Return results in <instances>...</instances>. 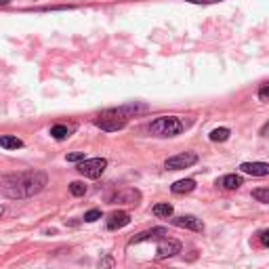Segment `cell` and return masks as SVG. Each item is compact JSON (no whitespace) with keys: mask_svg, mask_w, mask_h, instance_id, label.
Masks as SVG:
<instances>
[{"mask_svg":"<svg viewBox=\"0 0 269 269\" xmlns=\"http://www.w3.org/2000/svg\"><path fill=\"white\" fill-rule=\"evenodd\" d=\"M49 183V177L42 170H30L19 172V175H11L2 181V192L6 198H32L40 194Z\"/></svg>","mask_w":269,"mask_h":269,"instance_id":"1","label":"cell"},{"mask_svg":"<svg viewBox=\"0 0 269 269\" xmlns=\"http://www.w3.org/2000/svg\"><path fill=\"white\" fill-rule=\"evenodd\" d=\"M189 126V122H185L183 118L179 116H160L149 124V133L154 137H175V134L183 133Z\"/></svg>","mask_w":269,"mask_h":269,"instance_id":"2","label":"cell"},{"mask_svg":"<svg viewBox=\"0 0 269 269\" xmlns=\"http://www.w3.org/2000/svg\"><path fill=\"white\" fill-rule=\"evenodd\" d=\"M93 124L97 126V129L105 131V133H116V131H120V129H124V126H126V118L114 114L112 109H107L105 114H101V116L95 118Z\"/></svg>","mask_w":269,"mask_h":269,"instance_id":"3","label":"cell"},{"mask_svg":"<svg viewBox=\"0 0 269 269\" xmlns=\"http://www.w3.org/2000/svg\"><path fill=\"white\" fill-rule=\"evenodd\" d=\"M105 166H107L105 158H86V160H82L78 164V172L84 177H89V179H99L103 175Z\"/></svg>","mask_w":269,"mask_h":269,"instance_id":"4","label":"cell"},{"mask_svg":"<svg viewBox=\"0 0 269 269\" xmlns=\"http://www.w3.org/2000/svg\"><path fill=\"white\" fill-rule=\"evenodd\" d=\"M198 162V154L196 152H181L177 156L168 158V160L164 162V166L168 170H181V168H189V166H194Z\"/></svg>","mask_w":269,"mask_h":269,"instance_id":"5","label":"cell"},{"mask_svg":"<svg viewBox=\"0 0 269 269\" xmlns=\"http://www.w3.org/2000/svg\"><path fill=\"white\" fill-rule=\"evenodd\" d=\"M177 252H181V242L164 238V240H162L160 244H158L156 257H158V259H168V257H175Z\"/></svg>","mask_w":269,"mask_h":269,"instance_id":"6","label":"cell"},{"mask_svg":"<svg viewBox=\"0 0 269 269\" xmlns=\"http://www.w3.org/2000/svg\"><path fill=\"white\" fill-rule=\"evenodd\" d=\"M170 223L183 229H192V232H202L204 223L200 219H196L194 215H183V217H170Z\"/></svg>","mask_w":269,"mask_h":269,"instance_id":"7","label":"cell"},{"mask_svg":"<svg viewBox=\"0 0 269 269\" xmlns=\"http://www.w3.org/2000/svg\"><path fill=\"white\" fill-rule=\"evenodd\" d=\"M168 232H166L164 227H154V229H147V232H141L139 235H134L131 238L129 244H141V242H147V240H164Z\"/></svg>","mask_w":269,"mask_h":269,"instance_id":"8","label":"cell"},{"mask_svg":"<svg viewBox=\"0 0 269 269\" xmlns=\"http://www.w3.org/2000/svg\"><path fill=\"white\" fill-rule=\"evenodd\" d=\"M240 170L252 177H267L269 175V164L267 162H244L240 164Z\"/></svg>","mask_w":269,"mask_h":269,"instance_id":"9","label":"cell"},{"mask_svg":"<svg viewBox=\"0 0 269 269\" xmlns=\"http://www.w3.org/2000/svg\"><path fill=\"white\" fill-rule=\"evenodd\" d=\"M131 223V215L124 210H118V212H112V215L107 217V229H120L124 225Z\"/></svg>","mask_w":269,"mask_h":269,"instance_id":"10","label":"cell"},{"mask_svg":"<svg viewBox=\"0 0 269 269\" xmlns=\"http://www.w3.org/2000/svg\"><path fill=\"white\" fill-rule=\"evenodd\" d=\"M141 194L137 189H124V192H118L112 196V202H118V204H137L139 202Z\"/></svg>","mask_w":269,"mask_h":269,"instance_id":"11","label":"cell"},{"mask_svg":"<svg viewBox=\"0 0 269 269\" xmlns=\"http://www.w3.org/2000/svg\"><path fill=\"white\" fill-rule=\"evenodd\" d=\"M114 114L122 116V118H131V116H137V114H143L147 112L145 105H137V103H131V105H120V107H114L112 109Z\"/></svg>","mask_w":269,"mask_h":269,"instance_id":"12","label":"cell"},{"mask_svg":"<svg viewBox=\"0 0 269 269\" xmlns=\"http://www.w3.org/2000/svg\"><path fill=\"white\" fill-rule=\"evenodd\" d=\"M194 189H196V181L194 179H181V181H177V183L170 185V192L177 194V196L189 194V192H194Z\"/></svg>","mask_w":269,"mask_h":269,"instance_id":"13","label":"cell"},{"mask_svg":"<svg viewBox=\"0 0 269 269\" xmlns=\"http://www.w3.org/2000/svg\"><path fill=\"white\" fill-rule=\"evenodd\" d=\"M242 183H244V179L240 175H225L217 181V185H221L223 189H238L242 187Z\"/></svg>","mask_w":269,"mask_h":269,"instance_id":"14","label":"cell"},{"mask_svg":"<svg viewBox=\"0 0 269 269\" xmlns=\"http://www.w3.org/2000/svg\"><path fill=\"white\" fill-rule=\"evenodd\" d=\"M0 147H4V149H19V147H23V141L17 139V137H13V134H2V137H0Z\"/></svg>","mask_w":269,"mask_h":269,"instance_id":"15","label":"cell"},{"mask_svg":"<svg viewBox=\"0 0 269 269\" xmlns=\"http://www.w3.org/2000/svg\"><path fill=\"white\" fill-rule=\"evenodd\" d=\"M69 133H72V129H69V126H66V124H55L53 129H51V137L57 139V141H63V139L69 137Z\"/></svg>","mask_w":269,"mask_h":269,"instance_id":"16","label":"cell"},{"mask_svg":"<svg viewBox=\"0 0 269 269\" xmlns=\"http://www.w3.org/2000/svg\"><path fill=\"white\" fill-rule=\"evenodd\" d=\"M172 204H168V202H162V204H156L154 206V215L156 217H160V219H170L172 217Z\"/></svg>","mask_w":269,"mask_h":269,"instance_id":"17","label":"cell"},{"mask_svg":"<svg viewBox=\"0 0 269 269\" xmlns=\"http://www.w3.org/2000/svg\"><path fill=\"white\" fill-rule=\"evenodd\" d=\"M229 134H232V131L225 129V126H221V129H215L210 133V141H215V143H223V141L229 139Z\"/></svg>","mask_w":269,"mask_h":269,"instance_id":"18","label":"cell"},{"mask_svg":"<svg viewBox=\"0 0 269 269\" xmlns=\"http://www.w3.org/2000/svg\"><path fill=\"white\" fill-rule=\"evenodd\" d=\"M252 198H255L257 202L269 204V187H257L255 192H252Z\"/></svg>","mask_w":269,"mask_h":269,"instance_id":"19","label":"cell"},{"mask_svg":"<svg viewBox=\"0 0 269 269\" xmlns=\"http://www.w3.org/2000/svg\"><path fill=\"white\" fill-rule=\"evenodd\" d=\"M69 192H72V196H84L86 185L80 183V181H74V183H69Z\"/></svg>","mask_w":269,"mask_h":269,"instance_id":"20","label":"cell"},{"mask_svg":"<svg viewBox=\"0 0 269 269\" xmlns=\"http://www.w3.org/2000/svg\"><path fill=\"white\" fill-rule=\"evenodd\" d=\"M97 219H101V210H97V208H93V210H89V212L84 215L86 223H93V221H97Z\"/></svg>","mask_w":269,"mask_h":269,"instance_id":"21","label":"cell"},{"mask_svg":"<svg viewBox=\"0 0 269 269\" xmlns=\"http://www.w3.org/2000/svg\"><path fill=\"white\" fill-rule=\"evenodd\" d=\"M259 101L269 103V84H265V86H261V89H259Z\"/></svg>","mask_w":269,"mask_h":269,"instance_id":"22","label":"cell"},{"mask_svg":"<svg viewBox=\"0 0 269 269\" xmlns=\"http://www.w3.org/2000/svg\"><path fill=\"white\" fill-rule=\"evenodd\" d=\"M86 160L84 158V152H74V154H67V162H82Z\"/></svg>","mask_w":269,"mask_h":269,"instance_id":"23","label":"cell"},{"mask_svg":"<svg viewBox=\"0 0 269 269\" xmlns=\"http://www.w3.org/2000/svg\"><path fill=\"white\" fill-rule=\"evenodd\" d=\"M112 267H114V259H112V257H105V259L99 263V269H112Z\"/></svg>","mask_w":269,"mask_h":269,"instance_id":"24","label":"cell"},{"mask_svg":"<svg viewBox=\"0 0 269 269\" xmlns=\"http://www.w3.org/2000/svg\"><path fill=\"white\" fill-rule=\"evenodd\" d=\"M261 244H263V246H269V229L261 232Z\"/></svg>","mask_w":269,"mask_h":269,"instance_id":"25","label":"cell"},{"mask_svg":"<svg viewBox=\"0 0 269 269\" xmlns=\"http://www.w3.org/2000/svg\"><path fill=\"white\" fill-rule=\"evenodd\" d=\"M185 2H194V4H212V2H221V0H185Z\"/></svg>","mask_w":269,"mask_h":269,"instance_id":"26","label":"cell"},{"mask_svg":"<svg viewBox=\"0 0 269 269\" xmlns=\"http://www.w3.org/2000/svg\"><path fill=\"white\" fill-rule=\"evenodd\" d=\"M261 134H263V137H269V122L263 124V129H261Z\"/></svg>","mask_w":269,"mask_h":269,"instance_id":"27","label":"cell"},{"mask_svg":"<svg viewBox=\"0 0 269 269\" xmlns=\"http://www.w3.org/2000/svg\"><path fill=\"white\" fill-rule=\"evenodd\" d=\"M11 2V0H0V4H9Z\"/></svg>","mask_w":269,"mask_h":269,"instance_id":"28","label":"cell"},{"mask_svg":"<svg viewBox=\"0 0 269 269\" xmlns=\"http://www.w3.org/2000/svg\"><path fill=\"white\" fill-rule=\"evenodd\" d=\"M2 212H4V206H2V204H0V217H2Z\"/></svg>","mask_w":269,"mask_h":269,"instance_id":"29","label":"cell"}]
</instances>
